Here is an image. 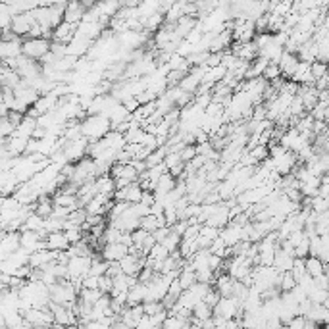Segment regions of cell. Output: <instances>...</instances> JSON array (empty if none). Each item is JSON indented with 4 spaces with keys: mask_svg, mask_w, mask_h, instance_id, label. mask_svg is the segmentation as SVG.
Returning <instances> with one entry per match:
<instances>
[{
    "mask_svg": "<svg viewBox=\"0 0 329 329\" xmlns=\"http://www.w3.org/2000/svg\"><path fill=\"white\" fill-rule=\"evenodd\" d=\"M110 131H112V123L106 116H87L81 121L83 139H87L89 143H96V141L104 139Z\"/></svg>",
    "mask_w": 329,
    "mask_h": 329,
    "instance_id": "obj_1",
    "label": "cell"
},
{
    "mask_svg": "<svg viewBox=\"0 0 329 329\" xmlns=\"http://www.w3.org/2000/svg\"><path fill=\"white\" fill-rule=\"evenodd\" d=\"M50 44L52 41L50 39H25L23 41V56L29 58V60H35V62H41L44 56L50 52Z\"/></svg>",
    "mask_w": 329,
    "mask_h": 329,
    "instance_id": "obj_2",
    "label": "cell"
},
{
    "mask_svg": "<svg viewBox=\"0 0 329 329\" xmlns=\"http://www.w3.org/2000/svg\"><path fill=\"white\" fill-rule=\"evenodd\" d=\"M20 248H22V233L20 231H2V242H0L2 260H8Z\"/></svg>",
    "mask_w": 329,
    "mask_h": 329,
    "instance_id": "obj_3",
    "label": "cell"
},
{
    "mask_svg": "<svg viewBox=\"0 0 329 329\" xmlns=\"http://www.w3.org/2000/svg\"><path fill=\"white\" fill-rule=\"evenodd\" d=\"M89 143L87 139H79V141H71V143H66L64 147V154L67 158V164H77L81 162L83 158L89 156Z\"/></svg>",
    "mask_w": 329,
    "mask_h": 329,
    "instance_id": "obj_4",
    "label": "cell"
},
{
    "mask_svg": "<svg viewBox=\"0 0 329 329\" xmlns=\"http://www.w3.org/2000/svg\"><path fill=\"white\" fill-rule=\"evenodd\" d=\"M35 25H37V22H35V18H33L31 12H27V14H18V16L14 18V22H12V33H14L16 37H20V39H27Z\"/></svg>",
    "mask_w": 329,
    "mask_h": 329,
    "instance_id": "obj_5",
    "label": "cell"
},
{
    "mask_svg": "<svg viewBox=\"0 0 329 329\" xmlns=\"http://www.w3.org/2000/svg\"><path fill=\"white\" fill-rule=\"evenodd\" d=\"M92 268V258L89 256H75L67 264V271H69V279H79V277H87L89 271Z\"/></svg>",
    "mask_w": 329,
    "mask_h": 329,
    "instance_id": "obj_6",
    "label": "cell"
},
{
    "mask_svg": "<svg viewBox=\"0 0 329 329\" xmlns=\"http://www.w3.org/2000/svg\"><path fill=\"white\" fill-rule=\"evenodd\" d=\"M239 308H242V306L239 304L237 299H221L218 306L214 308V316H216V318H221V320H225V322H231V320L237 318Z\"/></svg>",
    "mask_w": 329,
    "mask_h": 329,
    "instance_id": "obj_7",
    "label": "cell"
},
{
    "mask_svg": "<svg viewBox=\"0 0 329 329\" xmlns=\"http://www.w3.org/2000/svg\"><path fill=\"white\" fill-rule=\"evenodd\" d=\"M87 8L83 2H67L66 14H64V22L71 23V25H81L85 16H87Z\"/></svg>",
    "mask_w": 329,
    "mask_h": 329,
    "instance_id": "obj_8",
    "label": "cell"
},
{
    "mask_svg": "<svg viewBox=\"0 0 329 329\" xmlns=\"http://www.w3.org/2000/svg\"><path fill=\"white\" fill-rule=\"evenodd\" d=\"M22 187V181L18 179V176L10 170V172H2V177H0V191H2V197H14L18 193V189Z\"/></svg>",
    "mask_w": 329,
    "mask_h": 329,
    "instance_id": "obj_9",
    "label": "cell"
},
{
    "mask_svg": "<svg viewBox=\"0 0 329 329\" xmlns=\"http://www.w3.org/2000/svg\"><path fill=\"white\" fill-rule=\"evenodd\" d=\"M102 258L106 260V262H121L127 254H129V246H125L123 242H116V244H106L104 248H102Z\"/></svg>",
    "mask_w": 329,
    "mask_h": 329,
    "instance_id": "obj_10",
    "label": "cell"
},
{
    "mask_svg": "<svg viewBox=\"0 0 329 329\" xmlns=\"http://www.w3.org/2000/svg\"><path fill=\"white\" fill-rule=\"evenodd\" d=\"M23 54V39H14V41H0V58L2 60H12Z\"/></svg>",
    "mask_w": 329,
    "mask_h": 329,
    "instance_id": "obj_11",
    "label": "cell"
},
{
    "mask_svg": "<svg viewBox=\"0 0 329 329\" xmlns=\"http://www.w3.org/2000/svg\"><path fill=\"white\" fill-rule=\"evenodd\" d=\"M219 237L223 239V242H225L229 248H233L235 244H239V242L242 241V225L235 223V221H231L227 227L221 229Z\"/></svg>",
    "mask_w": 329,
    "mask_h": 329,
    "instance_id": "obj_12",
    "label": "cell"
},
{
    "mask_svg": "<svg viewBox=\"0 0 329 329\" xmlns=\"http://www.w3.org/2000/svg\"><path fill=\"white\" fill-rule=\"evenodd\" d=\"M300 66V58L299 54H293V52H285L281 62H279V69H281V75L287 77V79H293V75L297 73V69Z\"/></svg>",
    "mask_w": 329,
    "mask_h": 329,
    "instance_id": "obj_13",
    "label": "cell"
},
{
    "mask_svg": "<svg viewBox=\"0 0 329 329\" xmlns=\"http://www.w3.org/2000/svg\"><path fill=\"white\" fill-rule=\"evenodd\" d=\"M69 241H67L64 231H56V233H48L46 235V248L48 250H56V252H64L69 250Z\"/></svg>",
    "mask_w": 329,
    "mask_h": 329,
    "instance_id": "obj_14",
    "label": "cell"
},
{
    "mask_svg": "<svg viewBox=\"0 0 329 329\" xmlns=\"http://www.w3.org/2000/svg\"><path fill=\"white\" fill-rule=\"evenodd\" d=\"M77 27H79V25H71V23L64 22L56 31H54L52 41L62 43V44H69L71 41H73V37L77 35Z\"/></svg>",
    "mask_w": 329,
    "mask_h": 329,
    "instance_id": "obj_15",
    "label": "cell"
},
{
    "mask_svg": "<svg viewBox=\"0 0 329 329\" xmlns=\"http://www.w3.org/2000/svg\"><path fill=\"white\" fill-rule=\"evenodd\" d=\"M0 81H2V87H8V89H16L22 85V77H20V73L16 71V69H12V67L4 66L2 64V69H0Z\"/></svg>",
    "mask_w": 329,
    "mask_h": 329,
    "instance_id": "obj_16",
    "label": "cell"
},
{
    "mask_svg": "<svg viewBox=\"0 0 329 329\" xmlns=\"http://www.w3.org/2000/svg\"><path fill=\"white\" fill-rule=\"evenodd\" d=\"M235 283H237V279H233L229 273H221L218 279H216V285H214V289L218 291L223 299H231V297H233Z\"/></svg>",
    "mask_w": 329,
    "mask_h": 329,
    "instance_id": "obj_17",
    "label": "cell"
},
{
    "mask_svg": "<svg viewBox=\"0 0 329 329\" xmlns=\"http://www.w3.org/2000/svg\"><path fill=\"white\" fill-rule=\"evenodd\" d=\"M176 187H177V179L168 172V174H164L162 179L158 181V185H156V189H154V195H156V198H162V197H166L168 193H172Z\"/></svg>",
    "mask_w": 329,
    "mask_h": 329,
    "instance_id": "obj_18",
    "label": "cell"
},
{
    "mask_svg": "<svg viewBox=\"0 0 329 329\" xmlns=\"http://www.w3.org/2000/svg\"><path fill=\"white\" fill-rule=\"evenodd\" d=\"M295 256L293 254H289L285 250H277L275 252V262H273V268L277 269V271H281V273H285V271H291L293 269V266H295Z\"/></svg>",
    "mask_w": 329,
    "mask_h": 329,
    "instance_id": "obj_19",
    "label": "cell"
},
{
    "mask_svg": "<svg viewBox=\"0 0 329 329\" xmlns=\"http://www.w3.org/2000/svg\"><path fill=\"white\" fill-rule=\"evenodd\" d=\"M35 214L41 216L43 219L52 218V214H54V202H52V198L46 197V195H43V197L39 198L35 202Z\"/></svg>",
    "mask_w": 329,
    "mask_h": 329,
    "instance_id": "obj_20",
    "label": "cell"
},
{
    "mask_svg": "<svg viewBox=\"0 0 329 329\" xmlns=\"http://www.w3.org/2000/svg\"><path fill=\"white\" fill-rule=\"evenodd\" d=\"M145 300H147V285L139 283L129 291L127 306H141V304H145Z\"/></svg>",
    "mask_w": 329,
    "mask_h": 329,
    "instance_id": "obj_21",
    "label": "cell"
},
{
    "mask_svg": "<svg viewBox=\"0 0 329 329\" xmlns=\"http://www.w3.org/2000/svg\"><path fill=\"white\" fill-rule=\"evenodd\" d=\"M87 210L85 208H77L69 214V218L66 219V225H64V231L66 229H71V227H83L87 223Z\"/></svg>",
    "mask_w": 329,
    "mask_h": 329,
    "instance_id": "obj_22",
    "label": "cell"
},
{
    "mask_svg": "<svg viewBox=\"0 0 329 329\" xmlns=\"http://www.w3.org/2000/svg\"><path fill=\"white\" fill-rule=\"evenodd\" d=\"M306 271L310 277H320L326 273V264L322 262V258L316 256H308L306 258Z\"/></svg>",
    "mask_w": 329,
    "mask_h": 329,
    "instance_id": "obj_23",
    "label": "cell"
},
{
    "mask_svg": "<svg viewBox=\"0 0 329 329\" xmlns=\"http://www.w3.org/2000/svg\"><path fill=\"white\" fill-rule=\"evenodd\" d=\"M179 283H181V287H183V291H189L195 283H198L197 271H195L191 266H187V268L181 271V275H179Z\"/></svg>",
    "mask_w": 329,
    "mask_h": 329,
    "instance_id": "obj_24",
    "label": "cell"
},
{
    "mask_svg": "<svg viewBox=\"0 0 329 329\" xmlns=\"http://www.w3.org/2000/svg\"><path fill=\"white\" fill-rule=\"evenodd\" d=\"M104 297V293L100 291V289H94V291H89V289H83L81 291V295H79V300H83L85 304H90V306H94L100 299Z\"/></svg>",
    "mask_w": 329,
    "mask_h": 329,
    "instance_id": "obj_25",
    "label": "cell"
},
{
    "mask_svg": "<svg viewBox=\"0 0 329 329\" xmlns=\"http://www.w3.org/2000/svg\"><path fill=\"white\" fill-rule=\"evenodd\" d=\"M172 252L164 246V244H160V242H156L154 244V248L150 250V254H149V258L147 260H150V262H164L168 256H170Z\"/></svg>",
    "mask_w": 329,
    "mask_h": 329,
    "instance_id": "obj_26",
    "label": "cell"
},
{
    "mask_svg": "<svg viewBox=\"0 0 329 329\" xmlns=\"http://www.w3.org/2000/svg\"><path fill=\"white\" fill-rule=\"evenodd\" d=\"M193 318H197V320H200L204 324L206 320L214 318V310L208 306V304H204V302H198L197 306L193 308Z\"/></svg>",
    "mask_w": 329,
    "mask_h": 329,
    "instance_id": "obj_27",
    "label": "cell"
},
{
    "mask_svg": "<svg viewBox=\"0 0 329 329\" xmlns=\"http://www.w3.org/2000/svg\"><path fill=\"white\" fill-rule=\"evenodd\" d=\"M291 273H293V277H295V281L297 283H300L304 277L308 275L306 271V260H300V258H297L295 260V266H293V269H291Z\"/></svg>",
    "mask_w": 329,
    "mask_h": 329,
    "instance_id": "obj_28",
    "label": "cell"
},
{
    "mask_svg": "<svg viewBox=\"0 0 329 329\" xmlns=\"http://www.w3.org/2000/svg\"><path fill=\"white\" fill-rule=\"evenodd\" d=\"M150 235H152V233H147L145 229H137V231H133L131 233L133 246H135V248H139V250L143 252V246H145V242H147V239H149Z\"/></svg>",
    "mask_w": 329,
    "mask_h": 329,
    "instance_id": "obj_29",
    "label": "cell"
},
{
    "mask_svg": "<svg viewBox=\"0 0 329 329\" xmlns=\"http://www.w3.org/2000/svg\"><path fill=\"white\" fill-rule=\"evenodd\" d=\"M181 242H183V237L181 235H177V233H170L168 237H166V241L164 242H160V244H164L170 252H176V250H179V246H181Z\"/></svg>",
    "mask_w": 329,
    "mask_h": 329,
    "instance_id": "obj_30",
    "label": "cell"
},
{
    "mask_svg": "<svg viewBox=\"0 0 329 329\" xmlns=\"http://www.w3.org/2000/svg\"><path fill=\"white\" fill-rule=\"evenodd\" d=\"M262 77H264V79H266V81H268V83H273V81L281 79L283 75H281V69H279V64H269V66L266 67V71H264Z\"/></svg>",
    "mask_w": 329,
    "mask_h": 329,
    "instance_id": "obj_31",
    "label": "cell"
},
{
    "mask_svg": "<svg viewBox=\"0 0 329 329\" xmlns=\"http://www.w3.org/2000/svg\"><path fill=\"white\" fill-rule=\"evenodd\" d=\"M297 285H299V283L295 281V277H293L291 271L281 273V283H279V291H281V293H291Z\"/></svg>",
    "mask_w": 329,
    "mask_h": 329,
    "instance_id": "obj_32",
    "label": "cell"
},
{
    "mask_svg": "<svg viewBox=\"0 0 329 329\" xmlns=\"http://www.w3.org/2000/svg\"><path fill=\"white\" fill-rule=\"evenodd\" d=\"M329 210V200H326V198H322L320 195L318 197H314L312 198V212L314 214H326Z\"/></svg>",
    "mask_w": 329,
    "mask_h": 329,
    "instance_id": "obj_33",
    "label": "cell"
},
{
    "mask_svg": "<svg viewBox=\"0 0 329 329\" xmlns=\"http://www.w3.org/2000/svg\"><path fill=\"white\" fill-rule=\"evenodd\" d=\"M329 73V66L326 64V62H314L312 64V75H314V79L318 81V79H324V77H328Z\"/></svg>",
    "mask_w": 329,
    "mask_h": 329,
    "instance_id": "obj_34",
    "label": "cell"
},
{
    "mask_svg": "<svg viewBox=\"0 0 329 329\" xmlns=\"http://www.w3.org/2000/svg\"><path fill=\"white\" fill-rule=\"evenodd\" d=\"M67 237V241H69V244L73 246V244H77V242L83 241V237H85V233H83V229L81 227H71V229H66L64 231Z\"/></svg>",
    "mask_w": 329,
    "mask_h": 329,
    "instance_id": "obj_35",
    "label": "cell"
},
{
    "mask_svg": "<svg viewBox=\"0 0 329 329\" xmlns=\"http://www.w3.org/2000/svg\"><path fill=\"white\" fill-rule=\"evenodd\" d=\"M0 133H2V139H10L14 133H16V125L6 118H0Z\"/></svg>",
    "mask_w": 329,
    "mask_h": 329,
    "instance_id": "obj_36",
    "label": "cell"
},
{
    "mask_svg": "<svg viewBox=\"0 0 329 329\" xmlns=\"http://www.w3.org/2000/svg\"><path fill=\"white\" fill-rule=\"evenodd\" d=\"M141 229H145L147 233H156L160 229L158 221H156V216H147V218L141 219Z\"/></svg>",
    "mask_w": 329,
    "mask_h": 329,
    "instance_id": "obj_37",
    "label": "cell"
},
{
    "mask_svg": "<svg viewBox=\"0 0 329 329\" xmlns=\"http://www.w3.org/2000/svg\"><path fill=\"white\" fill-rule=\"evenodd\" d=\"M219 233H221V229L210 227V225H202V229H200V237L210 239V241H216V239H219Z\"/></svg>",
    "mask_w": 329,
    "mask_h": 329,
    "instance_id": "obj_38",
    "label": "cell"
},
{
    "mask_svg": "<svg viewBox=\"0 0 329 329\" xmlns=\"http://www.w3.org/2000/svg\"><path fill=\"white\" fill-rule=\"evenodd\" d=\"M221 299H223V297H221L218 291H216V289L212 287V291H210V293L206 295V299H204L202 302H204V304H208V306L214 310V308H216L219 304V300H221Z\"/></svg>",
    "mask_w": 329,
    "mask_h": 329,
    "instance_id": "obj_39",
    "label": "cell"
},
{
    "mask_svg": "<svg viewBox=\"0 0 329 329\" xmlns=\"http://www.w3.org/2000/svg\"><path fill=\"white\" fill-rule=\"evenodd\" d=\"M162 310H166L162 302H147V304H145V316L152 318V316H156V314L162 312Z\"/></svg>",
    "mask_w": 329,
    "mask_h": 329,
    "instance_id": "obj_40",
    "label": "cell"
},
{
    "mask_svg": "<svg viewBox=\"0 0 329 329\" xmlns=\"http://www.w3.org/2000/svg\"><path fill=\"white\" fill-rule=\"evenodd\" d=\"M100 285V277H94V275H87L83 277V289H89V291H94Z\"/></svg>",
    "mask_w": 329,
    "mask_h": 329,
    "instance_id": "obj_41",
    "label": "cell"
},
{
    "mask_svg": "<svg viewBox=\"0 0 329 329\" xmlns=\"http://www.w3.org/2000/svg\"><path fill=\"white\" fill-rule=\"evenodd\" d=\"M304 326H306V318H302V316H297L287 328L289 329H304Z\"/></svg>",
    "mask_w": 329,
    "mask_h": 329,
    "instance_id": "obj_42",
    "label": "cell"
},
{
    "mask_svg": "<svg viewBox=\"0 0 329 329\" xmlns=\"http://www.w3.org/2000/svg\"><path fill=\"white\" fill-rule=\"evenodd\" d=\"M281 328H283V324H281L279 318H269V320H268L266 329H281Z\"/></svg>",
    "mask_w": 329,
    "mask_h": 329,
    "instance_id": "obj_43",
    "label": "cell"
},
{
    "mask_svg": "<svg viewBox=\"0 0 329 329\" xmlns=\"http://www.w3.org/2000/svg\"><path fill=\"white\" fill-rule=\"evenodd\" d=\"M320 197L329 200V183L328 185H322V187H320Z\"/></svg>",
    "mask_w": 329,
    "mask_h": 329,
    "instance_id": "obj_44",
    "label": "cell"
},
{
    "mask_svg": "<svg viewBox=\"0 0 329 329\" xmlns=\"http://www.w3.org/2000/svg\"><path fill=\"white\" fill-rule=\"evenodd\" d=\"M112 329H129V328H127V326H125L121 320H118V322L114 324V328H112Z\"/></svg>",
    "mask_w": 329,
    "mask_h": 329,
    "instance_id": "obj_45",
    "label": "cell"
},
{
    "mask_svg": "<svg viewBox=\"0 0 329 329\" xmlns=\"http://www.w3.org/2000/svg\"><path fill=\"white\" fill-rule=\"evenodd\" d=\"M304 329H320V326H318V324H314V322H310V320H306V326H304Z\"/></svg>",
    "mask_w": 329,
    "mask_h": 329,
    "instance_id": "obj_46",
    "label": "cell"
}]
</instances>
